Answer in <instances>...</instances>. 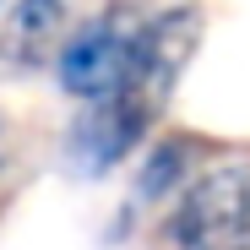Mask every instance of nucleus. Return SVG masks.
I'll use <instances>...</instances> for the list:
<instances>
[{"label": "nucleus", "instance_id": "3", "mask_svg": "<svg viewBox=\"0 0 250 250\" xmlns=\"http://www.w3.org/2000/svg\"><path fill=\"white\" fill-rule=\"evenodd\" d=\"M163 104L142 98V93H114V98H98V104H82V114L71 120L65 131V163L76 174H109L114 163H125L152 131Z\"/></svg>", "mask_w": 250, "mask_h": 250}, {"label": "nucleus", "instance_id": "5", "mask_svg": "<svg viewBox=\"0 0 250 250\" xmlns=\"http://www.w3.org/2000/svg\"><path fill=\"white\" fill-rule=\"evenodd\" d=\"M0 169H6V125H0Z\"/></svg>", "mask_w": 250, "mask_h": 250}, {"label": "nucleus", "instance_id": "4", "mask_svg": "<svg viewBox=\"0 0 250 250\" xmlns=\"http://www.w3.org/2000/svg\"><path fill=\"white\" fill-rule=\"evenodd\" d=\"M65 22H71V0H17L0 27V60H11L22 71L60 60L65 49Z\"/></svg>", "mask_w": 250, "mask_h": 250}, {"label": "nucleus", "instance_id": "2", "mask_svg": "<svg viewBox=\"0 0 250 250\" xmlns=\"http://www.w3.org/2000/svg\"><path fill=\"white\" fill-rule=\"evenodd\" d=\"M142 27L147 22L125 17V11H109V17L82 22L65 38L60 60H55V82H60L71 98H82V104L114 98L120 87H131V76L142 65Z\"/></svg>", "mask_w": 250, "mask_h": 250}, {"label": "nucleus", "instance_id": "1", "mask_svg": "<svg viewBox=\"0 0 250 250\" xmlns=\"http://www.w3.org/2000/svg\"><path fill=\"white\" fill-rule=\"evenodd\" d=\"M174 250H250V158L201 169L169 218Z\"/></svg>", "mask_w": 250, "mask_h": 250}]
</instances>
